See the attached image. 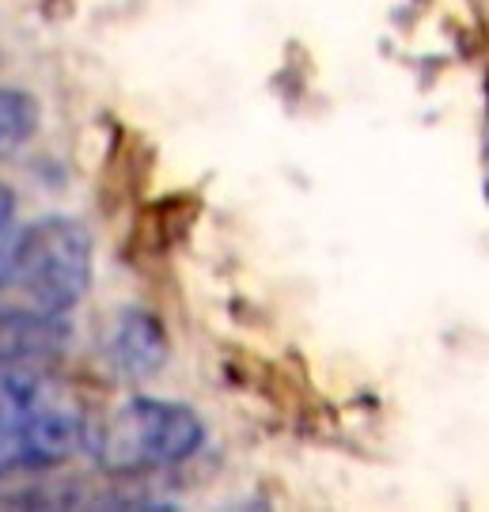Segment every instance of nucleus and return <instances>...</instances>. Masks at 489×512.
<instances>
[{
	"label": "nucleus",
	"mask_w": 489,
	"mask_h": 512,
	"mask_svg": "<svg viewBox=\"0 0 489 512\" xmlns=\"http://www.w3.org/2000/svg\"><path fill=\"white\" fill-rule=\"evenodd\" d=\"M205 444V421L198 410L171 399L133 395L107 418L84 429V448L110 475H145L175 467Z\"/></svg>",
	"instance_id": "obj_3"
},
{
	"label": "nucleus",
	"mask_w": 489,
	"mask_h": 512,
	"mask_svg": "<svg viewBox=\"0 0 489 512\" xmlns=\"http://www.w3.org/2000/svg\"><path fill=\"white\" fill-rule=\"evenodd\" d=\"M38 126V107L31 95L0 88V156H8L16 145H23Z\"/></svg>",
	"instance_id": "obj_6"
},
{
	"label": "nucleus",
	"mask_w": 489,
	"mask_h": 512,
	"mask_svg": "<svg viewBox=\"0 0 489 512\" xmlns=\"http://www.w3.org/2000/svg\"><path fill=\"white\" fill-rule=\"evenodd\" d=\"M99 353L114 376L141 384L167 365L171 346H167V330L152 311L122 308L110 315V323L99 334Z\"/></svg>",
	"instance_id": "obj_4"
},
{
	"label": "nucleus",
	"mask_w": 489,
	"mask_h": 512,
	"mask_svg": "<svg viewBox=\"0 0 489 512\" xmlns=\"http://www.w3.org/2000/svg\"><path fill=\"white\" fill-rule=\"evenodd\" d=\"M73 330L65 315H42L23 304H0V365H31L57 357L69 346Z\"/></svg>",
	"instance_id": "obj_5"
},
{
	"label": "nucleus",
	"mask_w": 489,
	"mask_h": 512,
	"mask_svg": "<svg viewBox=\"0 0 489 512\" xmlns=\"http://www.w3.org/2000/svg\"><path fill=\"white\" fill-rule=\"evenodd\" d=\"M88 421L73 395L19 365H0V478L46 471L84 448Z\"/></svg>",
	"instance_id": "obj_2"
},
{
	"label": "nucleus",
	"mask_w": 489,
	"mask_h": 512,
	"mask_svg": "<svg viewBox=\"0 0 489 512\" xmlns=\"http://www.w3.org/2000/svg\"><path fill=\"white\" fill-rule=\"evenodd\" d=\"M91 232L73 217H42L0 239V293L42 315H69L91 285Z\"/></svg>",
	"instance_id": "obj_1"
},
{
	"label": "nucleus",
	"mask_w": 489,
	"mask_h": 512,
	"mask_svg": "<svg viewBox=\"0 0 489 512\" xmlns=\"http://www.w3.org/2000/svg\"><path fill=\"white\" fill-rule=\"evenodd\" d=\"M12 217H16V198L8 194V186H0V239L12 232Z\"/></svg>",
	"instance_id": "obj_7"
}]
</instances>
